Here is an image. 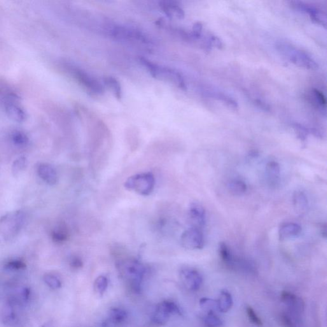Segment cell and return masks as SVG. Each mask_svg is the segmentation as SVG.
<instances>
[{"label": "cell", "mask_w": 327, "mask_h": 327, "mask_svg": "<svg viewBox=\"0 0 327 327\" xmlns=\"http://www.w3.org/2000/svg\"><path fill=\"white\" fill-rule=\"evenodd\" d=\"M277 47L282 55L299 67L310 70L316 69L318 67L317 63L307 54L298 50L295 47L284 43H280Z\"/></svg>", "instance_id": "obj_4"}, {"label": "cell", "mask_w": 327, "mask_h": 327, "mask_svg": "<svg viewBox=\"0 0 327 327\" xmlns=\"http://www.w3.org/2000/svg\"><path fill=\"white\" fill-rule=\"evenodd\" d=\"M173 314L181 315V310L176 303L165 300L156 307L152 316V321L158 326L165 325Z\"/></svg>", "instance_id": "obj_6"}, {"label": "cell", "mask_w": 327, "mask_h": 327, "mask_svg": "<svg viewBox=\"0 0 327 327\" xmlns=\"http://www.w3.org/2000/svg\"><path fill=\"white\" fill-rule=\"evenodd\" d=\"M203 322L207 327H219L223 324V321L215 312H207L203 317Z\"/></svg>", "instance_id": "obj_28"}, {"label": "cell", "mask_w": 327, "mask_h": 327, "mask_svg": "<svg viewBox=\"0 0 327 327\" xmlns=\"http://www.w3.org/2000/svg\"><path fill=\"white\" fill-rule=\"evenodd\" d=\"M6 111L9 117L18 122H22L27 118V114L22 107L13 98H9L5 103Z\"/></svg>", "instance_id": "obj_14"}, {"label": "cell", "mask_w": 327, "mask_h": 327, "mask_svg": "<svg viewBox=\"0 0 327 327\" xmlns=\"http://www.w3.org/2000/svg\"><path fill=\"white\" fill-rule=\"evenodd\" d=\"M37 173L39 177L49 185L55 186L57 184V172L55 168L49 164H41L37 168Z\"/></svg>", "instance_id": "obj_15"}, {"label": "cell", "mask_w": 327, "mask_h": 327, "mask_svg": "<svg viewBox=\"0 0 327 327\" xmlns=\"http://www.w3.org/2000/svg\"><path fill=\"white\" fill-rule=\"evenodd\" d=\"M119 274L123 281L135 292H139L145 274V268L139 261L127 258L117 263Z\"/></svg>", "instance_id": "obj_1"}, {"label": "cell", "mask_w": 327, "mask_h": 327, "mask_svg": "<svg viewBox=\"0 0 327 327\" xmlns=\"http://www.w3.org/2000/svg\"><path fill=\"white\" fill-rule=\"evenodd\" d=\"M69 237V233L66 226L60 225L53 230L52 233L53 239L56 242L62 243L65 241Z\"/></svg>", "instance_id": "obj_26"}, {"label": "cell", "mask_w": 327, "mask_h": 327, "mask_svg": "<svg viewBox=\"0 0 327 327\" xmlns=\"http://www.w3.org/2000/svg\"><path fill=\"white\" fill-rule=\"evenodd\" d=\"M112 36L114 39L121 41L140 42L144 44L149 43L148 37L143 32L133 28L118 26L112 30Z\"/></svg>", "instance_id": "obj_7"}, {"label": "cell", "mask_w": 327, "mask_h": 327, "mask_svg": "<svg viewBox=\"0 0 327 327\" xmlns=\"http://www.w3.org/2000/svg\"><path fill=\"white\" fill-rule=\"evenodd\" d=\"M103 81L105 85L113 92L116 99H120L122 95V90H121L120 83L117 79L112 76H107L104 78Z\"/></svg>", "instance_id": "obj_24"}, {"label": "cell", "mask_w": 327, "mask_h": 327, "mask_svg": "<svg viewBox=\"0 0 327 327\" xmlns=\"http://www.w3.org/2000/svg\"><path fill=\"white\" fill-rule=\"evenodd\" d=\"M200 305L202 309L206 312H215L216 309L218 310L217 301L212 299L203 298L200 300Z\"/></svg>", "instance_id": "obj_31"}, {"label": "cell", "mask_w": 327, "mask_h": 327, "mask_svg": "<svg viewBox=\"0 0 327 327\" xmlns=\"http://www.w3.org/2000/svg\"><path fill=\"white\" fill-rule=\"evenodd\" d=\"M155 185V177L151 173H142L132 175L128 177L124 183L125 188L127 190L143 196L150 195Z\"/></svg>", "instance_id": "obj_3"}, {"label": "cell", "mask_w": 327, "mask_h": 327, "mask_svg": "<svg viewBox=\"0 0 327 327\" xmlns=\"http://www.w3.org/2000/svg\"><path fill=\"white\" fill-rule=\"evenodd\" d=\"M109 317L112 323L120 324L123 323L127 319V313L125 310L120 308H113L109 310Z\"/></svg>", "instance_id": "obj_25"}, {"label": "cell", "mask_w": 327, "mask_h": 327, "mask_svg": "<svg viewBox=\"0 0 327 327\" xmlns=\"http://www.w3.org/2000/svg\"><path fill=\"white\" fill-rule=\"evenodd\" d=\"M281 319L284 327H304L303 318L294 316L285 310L281 313Z\"/></svg>", "instance_id": "obj_22"}, {"label": "cell", "mask_w": 327, "mask_h": 327, "mask_svg": "<svg viewBox=\"0 0 327 327\" xmlns=\"http://www.w3.org/2000/svg\"><path fill=\"white\" fill-rule=\"evenodd\" d=\"M107 286H108V280L104 275H100L95 279L94 282L95 291L100 295H103L105 291H106Z\"/></svg>", "instance_id": "obj_29"}, {"label": "cell", "mask_w": 327, "mask_h": 327, "mask_svg": "<svg viewBox=\"0 0 327 327\" xmlns=\"http://www.w3.org/2000/svg\"><path fill=\"white\" fill-rule=\"evenodd\" d=\"M12 141L16 146L24 147L29 144V139L24 132L16 130L11 135Z\"/></svg>", "instance_id": "obj_27"}, {"label": "cell", "mask_w": 327, "mask_h": 327, "mask_svg": "<svg viewBox=\"0 0 327 327\" xmlns=\"http://www.w3.org/2000/svg\"><path fill=\"white\" fill-rule=\"evenodd\" d=\"M189 217L193 228L202 229L206 223L205 210L200 203H191L189 209Z\"/></svg>", "instance_id": "obj_12"}, {"label": "cell", "mask_w": 327, "mask_h": 327, "mask_svg": "<svg viewBox=\"0 0 327 327\" xmlns=\"http://www.w3.org/2000/svg\"><path fill=\"white\" fill-rule=\"evenodd\" d=\"M15 305V303L10 302L4 308L2 311V320L7 325L14 326L18 323L17 314L14 308Z\"/></svg>", "instance_id": "obj_20"}, {"label": "cell", "mask_w": 327, "mask_h": 327, "mask_svg": "<svg viewBox=\"0 0 327 327\" xmlns=\"http://www.w3.org/2000/svg\"><path fill=\"white\" fill-rule=\"evenodd\" d=\"M293 204L296 213H305L308 208V200L305 194L301 191H295L293 196Z\"/></svg>", "instance_id": "obj_18"}, {"label": "cell", "mask_w": 327, "mask_h": 327, "mask_svg": "<svg viewBox=\"0 0 327 327\" xmlns=\"http://www.w3.org/2000/svg\"><path fill=\"white\" fill-rule=\"evenodd\" d=\"M182 283L191 291L198 290L203 283V277L197 270L193 268H184L180 272Z\"/></svg>", "instance_id": "obj_11"}, {"label": "cell", "mask_w": 327, "mask_h": 327, "mask_svg": "<svg viewBox=\"0 0 327 327\" xmlns=\"http://www.w3.org/2000/svg\"><path fill=\"white\" fill-rule=\"evenodd\" d=\"M44 281L50 288L58 289L62 286V281L59 278L52 274H47L44 276Z\"/></svg>", "instance_id": "obj_30"}, {"label": "cell", "mask_w": 327, "mask_h": 327, "mask_svg": "<svg viewBox=\"0 0 327 327\" xmlns=\"http://www.w3.org/2000/svg\"><path fill=\"white\" fill-rule=\"evenodd\" d=\"M312 95L314 98V101L316 102V103L319 105V106L325 108L326 101L325 97L324 96L323 93L319 92V90L314 89L312 91Z\"/></svg>", "instance_id": "obj_35"}, {"label": "cell", "mask_w": 327, "mask_h": 327, "mask_svg": "<svg viewBox=\"0 0 327 327\" xmlns=\"http://www.w3.org/2000/svg\"><path fill=\"white\" fill-rule=\"evenodd\" d=\"M42 327H50V326H48V324H46L45 325H44V326H42Z\"/></svg>", "instance_id": "obj_39"}, {"label": "cell", "mask_w": 327, "mask_h": 327, "mask_svg": "<svg viewBox=\"0 0 327 327\" xmlns=\"http://www.w3.org/2000/svg\"><path fill=\"white\" fill-rule=\"evenodd\" d=\"M71 265L74 268H79L83 267V261L78 257H74L71 260Z\"/></svg>", "instance_id": "obj_38"}, {"label": "cell", "mask_w": 327, "mask_h": 327, "mask_svg": "<svg viewBox=\"0 0 327 327\" xmlns=\"http://www.w3.org/2000/svg\"><path fill=\"white\" fill-rule=\"evenodd\" d=\"M294 4H295V6H294L296 9L309 14L312 21L325 27L326 25V18L325 14H324L323 12L314 8V7L309 6V5L302 3V2H294Z\"/></svg>", "instance_id": "obj_13"}, {"label": "cell", "mask_w": 327, "mask_h": 327, "mask_svg": "<svg viewBox=\"0 0 327 327\" xmlns=\"http://www.w3.org/2000/svg\"><path fill=\"white\" fill-rule=\"evenodd\" d=\"M203 25L201 23H196L193 26L192 36L196 39L200 38L202 35Z\"/></svg>", "instance_id": "obj_36"}, {"label": "cell", "mask_w": 327, "mask_h": 327, "mask_svg": "<svg viewBox=\"0 0 327 327\" xmlns=\"http://www.w3.org/2000/svg\"><path fill=\"white\" fill-rule=\"evenodd\" d=\"M229 191L235 196L244 195L247 191V186L244 181L239 179H235L228 183Z\"/></svg>", "instance_id": "obj_23"}, {"label": "cell", "mask_w": 327, "mask_h": 327, "mask_svg": "<svg viewBox=\"0 0 327 327\" xmlns=\"http://www.w3.org/2000/svg\"><path fill=\"white\" fill-rule=\"evenodd\" d=\"M25 222L24 214L22 212H16L2 219L1 228L5 234L15 235L22 228Z\"/></svg>", "instance_id": "obj_10"}, {"label": "cell", "mask_w": 327, "mask_h": 327, "mask_svg": "<svg viewBox=\"0 0 327 327\" xmlns=\"http://www.w3.org/2000/svg\"><path fill=\"white\" fill-rule=\"evenodd\" d=\"M266 176L271 186H275L280 178V167L275 161H270L265 168Z\"/></svg>", "instance_id": "obj_19"}, {"label": "cell", "mask_w": 327, "mask_h": 327, "mask_svg": "<svg viewBox=\"0 0 327 327\" xmlns=\"http://www.w3.org/2000/svg\"><path fill=\"white\" fill-rule=\"evenodd\" d=\"M209 43L213 44L214 46H216L217 48H221L223 46V43L221 40L218 37L215 36H210L209 37Z\"/></svg>", "instance_id": "obj_37"}, {"label": "cell", "mask_w": 327, "mask_h": 327, "mask_svg": "<svg viewBox=\"0 0 327 327\" xmlns=\"http://www.w3.org/2000/svg\"><path fill=\"white\" fill-rule=\"evenodd\" d=\"M65 67L72 78L90 94L101 95L103 93V86L101 83L87 72L71 65Z\"/></svg>", "instance_id": "obj_5"}, {"label": "cell", "mask_w": 327, "mask_h": 327, "mask_svg": "<svg viewBox=\"0 0 327 327\" xmlns=\"http://www.w3.org/2000/svg\"><path fill=\"white\" fill-rule=\"evenodd\" d=\"M27 158L22 156L15 161L13 166V172L14 174H18L19 173L22 172L27 167Z\"/></svg>", "instance_id": "obj_33"}, {"label": "cell", "mask_w": 327, "mask_h": 327, "mask_svg": "<svg viewBox=\"0 0 327 327\" xmlns=\"http://www.w3.org/2000/svg\"><path fill=\"white\" fill-rule=\"evenodd\" d=\"M302 231L301 226L295 223H286L280 226L279 236L281 240L297 237Z\"/></svg>", "instance_id": "obj_17"}, {"label": "cell", "mask_w": 327, "mask_h": 327, "mask_svg": "<svg viewBox=\"0 0 327 327\" xmlns=\"http://www.w3.org/2000/svg\"><path fill=\"white\" fill-rule=\"evenodd\" d=\"M281 300L286 307L284 310L295 316L303 317L305 303L302 298L288 291H283L281 293Z\"/></svg>", "instance_id": "obj_9"}, {"label": "cell", "mask_w": 327, "mask_h": 327, "mask_svg": "<svg viewBox=\"0 0 327 327\" xmlns=\"http://www.w3.org/2000/svg\"><path fill=\"white\" fill-rule=\"evenodd\" d=\"M159 6L165 15L170 18L182 20L185 17V13L177 2L174 1H161Z\"/></svg>", "instance_id": "obj_16"}, {"label": "cell", "mask_w": 327, "mask_h": 327, "mask_svg": "<svg viewBox=\"0 0 327 327\" xmlns=\"http://www.w3.org/2000/svg\"><path fill=\"white\" fill-rule=\"evenodd\" d=\"M139 61L146 68L153 78L171 83L182 90H186L185 80L182 74L176 70L154 64L144 58H140Z\"/></svg>", "instance_id": "obj_2"}, {"label": "cell", "mask_w": 327, "mask_h": 327, "mask_svg": "<svg viewBox=\"0 0 327 327\" xmlns=\"http://www.w3.org/2000/svg\"><path fill=\"white\" fill-rule=\"evenodd\" d=\"M246 312L247 316H248L250 321L254 324V325L261 327L263 325L262 321L256 314V312L251 307H247L246 308Z\"/></svg>", "instance_id": "obj_32"}, {"label": "cell", "mask_w": 327, "mask_h": 327, "mask_svg": "<svg viewBox=\"0 0 327 327\" xmlns=\"http://www.w3.org/2000/svg\"><path fill=\"white\" fill-rule=\"evenodd\" d=\"M6 269L11 270H20L24 269L26 267V265L24 262L20 260H12L9 261L5 265Z\"/></svg>", "instance_id": "obj_34"}, {"label": "cell", "mask_w": 327, "mask_h": 327, "mask_svg": "<svg viewBox=\"0 0 327 327\" xmlns=\"http://www.w3.org/2000/svg\"><path fill=\"white\" fill-rule=\"evenodd\" d=\"M182 246L187 249L199 250L204 246V237L200 229L190 228L184 231L181 236Z\"/></svg>", "instance_id": "obj_8"}, {"label": "cell", "mask_w": 327, "mask_h": 327, "mask_svg": "<svg viewBox=\"0 0 327 327\" xmlns=\"http://www.w3.org/2000/svg\"><path fill=\"white\" fill-rule=\"evenodd\" d=\"M217 308L221 312H227L232 307L233 300L232 296L228 291L221 292L218 300L217 301Z\"/></svg>", "instance_id": "obj_21"}]
</instances>
